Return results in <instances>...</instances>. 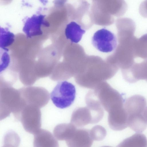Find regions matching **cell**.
I'll use <instances>...</instances> for the list:
<instances>
[{
  "label": "cell",
  "instance_id": "cell-1",
  "mask_svg": "<svg viewBox=\"0 0 147 147\" xmlns=\"http://www.w3.org/2000/svg\"><path fill=\"white\" fill-rule=\"evenodd\" d=\"M76 89L72 83L66 81L58 82L50 94L53 103L57 107L63 109L70 106L76 96Z\"/></svg>",
  "mask_w": 147,
  "mask_h": 147
},
{
  "label": "cell",
  "instance_id": "cell-2",
  "mask_svg": "<svg viewBox=\"0 0 147 147\" xmlns=\"http://www.w3.org/2000/svg\"><path fill=\"white\" fill-rule=\"evenodd\" d=\"M146 104L145 98L139 95L132 96L125 100L124 107L127 115V122L137 123L144 120L143 113Z\"/></svg>",
  "mask_w": 147,
  "mask_h": 147
},
{
  "label": "cell",
  "instance_id": "cell-3",
  "mask_svg": "<svg viewBox=\"0 0 147 147\" xmlns=\"http://www.w3.org/2000/svg\"><path fill=\"white\" fill-rule=\"evenodd\" d=\"M94 47L97 50L103 53L110 52L114 50L117 46V39L112 32L105 28L97 30L92 38Z\"/></svg>",
  "mask_w": 147,
  "mask_h": 147
},
{
  "label": "cell",
  "instance_id": "cell-4",
  "mask_svg": "<svg viewBox=\"0 0 147 147\" xmlns=\"http://www.w3.org/2000/svg\"><path fill=\"white\" fill-rule=\"evenodd\" d=\"M36 107L24 108L20 115V121L24 129L27 132L34 135L40 129L41 115L40 111Z\"/></svg>",
  "mask_w": 147,
  "mask_h": 147
},
{
  "label": "cell",
  "instance_id": "cell-5",
  "mask_svg": "<svg viewBox=\"0 0 147 147\" xmlns=\"http://www.w3.org/2000/svg\"><path fill=\"white\" fill-rule=\"evenodd\" d=\"M121 72L123 78L129 83H134L141 80L147 82V59L135 62L129 69Z\"/></svg>",
  "mask_w": 147,
  "mask_h": 147
},
{
  "label": "cell",
  "instance_id": "cell-6",
  "mask_svg": "<svg viewBox=\"0 0 147 147\" xmlns=\"http://www.w3.org/2000/svg\"><path fill=\"white\" fill-rule=\"evenodd\" d=\"M45 16L42 14L34 15L26 19L23 31L28 38H31L42 34V26L48 25V23L44 20Z\"/></svg>",
  "mask_w": 147,
  "mask_h": 147
},
{
  "label": "cell",
  "instance_id": "cell-7",
  "mask_svg": "<svg viewBox=\"0 0 147 147\" xmlns=\"http://www.w3.org/2000/svg\"><path fill=\"white\" fill-rule=\"evenodd\" d=\"M108 121L110 127L114 130L121 131L126 128L127 115L124 107L109 113Z\"/></svg>",
  "mask_w": 147,
  "mask_h": 147
},
{
  "label": "cell",
  "instance_id": "cell-8",
  "mask_svg": "<svg viewBox=\"0 0 147 147\" xmlns=\"http://www.w3.org/2000/svg\"><path fill=\"white\" fill-rule=\"evenodd\" d=\"M93 141L90 130L79 129L70 139L65 141L68 147H91Z\"/></svg>",
  "mask_w": 147,
  "mask_h": 147
},
{
  "label": "cell",
  "instance_id": "cell-9",
  "mask_svg": "<svg viewBox=\"0 0 147 147\" xmlns=\"http://www.w3.org/2000/svg\"><path fill=\"white\" fill-rule=\"evenodd\" d=\"M33 147H59L56 138L49 131L40 129L34 135Z\"/></svg>",
  "mask_w": 147,
  "mask_h": 147
},
{
  "label": "cell",
  "instance_id": "cell-10",
  "mask_svg": "<svg viewBox=\"0 0 147 147\" xmlns=\"http://www.w3.org/2000/svg\"><path fill=\"white\" fill-rule=\"evenodd\" d=\"M76 129V127L71 123H63L57 125L53 132L57 139L66 141L73 136Z\"/></svg>",
  "mask_w": 147,
  "mask_h": 147
},
{
  "label": "cell",
  "instance_id": "cell-11",
  "mask_svg": "<svg viewBox=\"0 0 147 147\" xmlns=\"http://www.w3.org/2000/svg\"><path fill=\"white\" fill-rule=\"evenodd\" d=\"M65 32L67 39L72 42L77 43L80 41L86 31L80 25L73 21L67 25Z\"/></svg>",
  "mask_w": 147,
  "mask_h": 147
},
{
  "label": "cell",
  "instance_id": "cell-12",
  "mask_svg": "<svg viewBox=\"0 0 147 147\" xmlns=\"http://www.w3.org/2000/svg\"><path fill=\"white\" fill-rule=\"evenodd\" d=\"M117 147H147V139L144 134L136 133L124 140Z\"/></svg>",
  "mask_w": 147,
  "mask_h": 147
},
{
  "label": "cell",
  "instance_id": "cell-13",
  "mask_svg": "<svg viewBox=\"0 0 147 147\" xmlns=\"http://www.w3.org/2000/svg\"><path fill=\"white\" fill-rule=\"evenodd\" d=\"M136 57L147 59V34L138 38L135 45Z\"/></svg>",
  "mask_w": 147,
  "mask_h": 147
},
{
  "label": "cell",
  "instance_id": "cell-14",
  "mask_svg": "<svg viewBox=\"0 0 147 147\" xmlns=\"http://www.w3.org/2000/svg\"><path fill=\"white\" fill-rule=\"evenodd\" d=\"M14 34L7 29L0 28V46L1 49L7 48L14 42Z\"/></svg>",
  "mask_w": 147,
  "mask_h": 147
},
{
  "label": "cell",
  "instance_id": "cell-15",
  "mask_svg": "<svg viewBox=\"0 0 147 147\" xmlns=\"http://www.w3.org/2000/svg\"><path fill=\"white\" fill-rule=\"evenodd\" d=\"M91 138L93 140L100 141L104 139L106 136V130L102 126L96 125L90 130Z\"/></svg>",
  "mask_w": 147,
  "mask_h": 147
},
{
  "label": "cell",
  "instance_id": "cell-16",
  "mask_svg": "<svg viewBox=\"0 0 147 147\" xmlns=\"http://www.w3.org/2000/svg\"><path fill=\"white\" fill-rule=\"evenodd\" d=\"M3 143L11 144L18 147L20 143V138L15 131L11 130L8 131L4 136Z\"/></svg>",
  "mask_w": 147,
  "mask_h": 147
},
{
  "label": "cell",
  "instance_id": "cell-17",
  "mask_svg": "<svg viewBox=\"0 0 147 147\" xmlns=\"http://www.w3.org/2000/svg\"><path fill=\"white\" fill-rule=\"evenodd\" d=\"M139 11L142 17L147 18V0L141 3L139 7Z\"/></svg>",
  "mask_w": 147,
  "mask_h": 147
},
{
  "label": "cell",
  "instance_id": "cell-18",
  "mask_svg": "<svg viewBox=\"0 0 147 147\" xmlns=\"http://www.w3.org/2000/svg\"><path fill=\"white\" fill-rule=\"evenodd\" d=\"M2 147H18L15 145L9 143H3Z\"/></svg>",
  "mask_w": 147,
  "mask_h": 147
},
{
  "label": "cell",
  "instance_id": "cell-19",
  "mask_svg": "<svg viewBox=\"0 0 147 147\" xmlns=\"http://www.w3.org/2000/svg\"><path fill=\"white\" fill-rule=\"evenodd\" d=\"M143 114L144 119L147 122V106L146 107Z\"/></svg>",
  "mask_w": 147,
  "mask_h": 147
},
{
  "label": "cell",
  "instance_id": "cell-20",
  "mask_svg": "<svg viewBox=\"0 0 147 147\" xmlns=\"http://www.w3.org/2000/svg\"><path fill=\"white\" fill-rule=\"evenodd\" d=\"M112 147L107 146H102V147Z\"/></svg>",
  "mask_w": 147,
  "mask_h": 147
}]
</instances>
